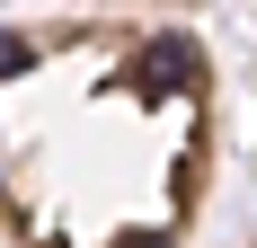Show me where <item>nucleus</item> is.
<instances>
[{"label": "nucleus", "mask_w": 257, "mask_h": 248, "mask_svg": "<svg viewBox=\"0 0 257 248\" xmlns=\"http://www.w3.org/2000/svg\"><path fill=\"white\" fill-rule=\"evenodd\" d=\"M133 80H142V89H178V80H195V53H186V45H169V36H160V45L142 53V71H133Z\"/></svg>", "instance_id": "f257e3e1"}, {"label": "nucleus", "mask_w": 257, "mask_h": 248, "mask_svg": "<svg viewBox=\"0 0 257 248\" xmlns=\"http://www.w3.org/2000/svg\"><path fill=\"white\" fill-rule=\"evenodd\" d=\"M124 248H169V239H151V230H133V239H124Z\"/></svg>", "instance_id": "f03ea898"}]
</instances>
